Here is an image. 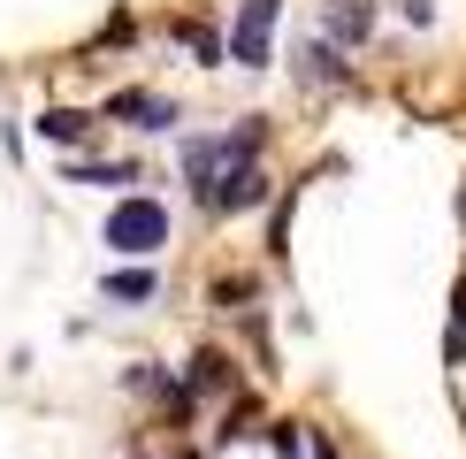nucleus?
<instances>
[{
	"instance_id": "obj_5",
	"label": "nucleus",
	"mask_w": 466,
	"mask_h": 459,
	"mask_svg": "<svg viewBox=\"0 0 466 459\" xmlns=\"http://www.w3.org/2000/svg\"><path fill=\"white\" fill-rule=\"evenodd\" d=\"M38 130H46L54 146H76V138L92 130V115H76V107H46V115H38Z\"/></svg>"
},
{
	"instance_id": "obj_9",
	"label": "nucleus",
	"mask_w": 466,
	"mask_h": 459,
	"mask_svg": "<svg viewBox=\"0 0 466 459\" xmlns=\"http://www.w3.org/2000/svg\"><path fill=\"white\" fill-rule=\"evenodd\" d=\"M329 31H337V38H367V0H337Z\"/></svg>"
},
{
	"instance_id": "obj_3",
	"label": "nucleus",
	"mask_w": 466,
	"mask_h": 459,
	"mask_svg": "<svg viewBox=\"0 0 466 459\" xmlns=\"http://www.w3.org/2000/svg\"><path fill=\"white\" fill-rule=\"evenodd\" d=\"M276 15H283V0H245V8H238L229 54H238L245 69H268V38H276Z\"/></svg>"
},
{
	"instance_id": "obj_1",
	"label": "nucleus",
	"mask_w": 466,
	"mask_h": 459,
	"mask_svg": "<svg viewBox=\"0 0 466 459\" xmlns=\"http://www.w3.org/2000/svg\"><path fill=\"white\" fill-rule=\"evenodd\" d=\"M252 153H260V123H245L238 138H191V146H184V177L207 191V184H222L229 168H245Z\"/></svg>"
},
{
	"instance_id": "obj_8",
	"label": "nucleus",
	"mask_w": 466,
	"mask_h": 459,
	"mask_svg": "<svg viewBox=\"0 0 466 459\" xmlns=\"http://www.w3.org/2000/svg\"><path fill=\"white\" fill-rule=\"evenodd\" d=\"M69 184H130V168H123V161H76Z\"/></svg>"
},
{
	"instance_id": "obj_2",
	"label": "nucleus",
	"mask_w": 466,
	"mask_h": 459,
	"mask_svg": "<svg viewBox=\"0 0 466 459\" xmlns=\"http://www.w3.org/2000/svg\"><path fill=\"white\" fill-rule=\"evenodd\" d=\"M107 245L115 253H161L168 245V207L161 199H123L107 215Z\"/></svg>"
},
{
	"instance_id": "obj_6",
	"label": "nucleus",
	"mask_w": 466,
	"mask_h": 459,
	"mask_svg": "<svg viewBox=\"0 0 466 459\" xmlns=\"http://www.w3.org/2000/svg\"><path fill=\"white\" fill-rule=\"evenodd\" d=\"M153 291H161L153 268H123V276H107V299H153Z\"/></svg>"
},
{
	"instance_id": "obj_4",
	"label": "nucleus",
	"mask_w": 466,
	"mask_h": 459,
	"mask_svg": "<svg viewBox=\"0 0 466 459\" xmlns=\"http://www.w3.org/2000/svg\"><path fill=\"white\" fill-rule=\"evenodd\" d=\"M115 115H130L138 130H168V123H177V107L153 100V92H115Z\"/></svg>"
},
{
	"instance_id": "obj_10",
	"label": "nucleus",
	"mask_w": 466,
	"mask_h": 459,
	"mask_svg": "<svg viewBox=\"0 0 466 459\" xmlns=\"http://www.w3.org/2000/svg\"><path fill=\"white\" fill-rule=\"evenodd\" d=\"M184 38H191V54H199V62H222V38H215V31H184Z\"/></svg>"
},
{
	"instance_id": "obj_7",
	"label": "nucleus",
	"mask_w": 466,
	"mask_h": 459,
	"mask_svg": "<svg viewBox=\"0 0 466 459\" xmlns=\"http://www.w3.org/2000/svg\"><path fill=\"white\" fill-rule=\"evenodd\" d=\"M222 382H229V360H222V352H199V360H191V391H222Z\"/></svg>"
}]
</instances>
